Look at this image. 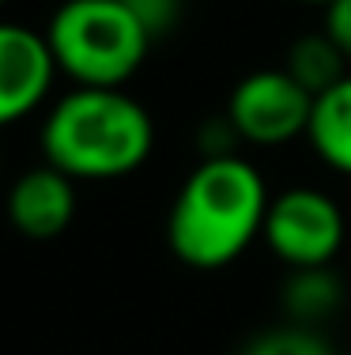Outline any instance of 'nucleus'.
<instances>
[{
	"label": "nucleus",
	"instance_id": "obj_1",
	"mask_svg": "<svg viewBox=\"0 0 351 355\" xmlns=\"http://www.w3.org/2000/svg\"><path fill=\"white\" fill-rule=\"evenodd\" d=\"M269 200L264 174L242 151L200 159L170 200L166 246L197 272L227 268L261 239Z\"/></svg>",
	"mask_w": 351,
	"mask_h": 355
},
{
	"label": "nucleus",
	"instance_id": "obj_2",
	"mask_svg": "<svg viewBox=\"0 0 351 355\" xmlns=\"http://www.w3.org/2000/svg\"><path fill=\"white\" fill-rule=\"evenodd\" d=\"M38 148L72 182H117L147 163L155 121L125 87H72L49 103Z\"/></svg>",
	"mask_w": 351,
	"mask_h": 355
},
{
	"label": "nucleus",
	"instance_id": "obj_3",
	"mask_svg": "<svg viewBox=\"0 0 351 355\" xmlns=\"http://www.w3.org/2000/svg\"><path fill=\"white\" fill-rule=\"evenodd\" d=\"M42 31L72 87H125L155 46L125 0H61Z\"/></svg>",
	"mask_w": 351,
	"mask_h": 355
},
{
	"label": "nucleus",
	"instance_id": "obj_4",
	"mask_svg": "<svg viewBox=\"0 0 351 355\" xmlns=\"http://www.w3.org/2000/svg\"><path fill=\"white\" fill-rule=\"evenodd\" d=\"M348 239V219L336 197L317 185H291L269 200L261 242L287 268H325Z\"/></svg>",
	"mask_w": 351,
	"mask_h": 355
},
{
	"label": "nucleus",
	"instance_id": "obj_5",
	"mask_svg": "<svg viewBox=\"0 0 351 355\" xmlns=\"http://www.w3.org/2000/svg\"><path fill=\"white\" fill-rule=\"evenodd\" d=\"M314 95L287 69H257L234 83L227 98V117L234 121L242 144L253 148H283L306 137Z\"/></svg>",
	"mask_w": 351,
	"mask_h": 355
},
{
	"label": "nucleus",
	"instance_id": "obj_6",
	"mask_svg": "<svg viewBox=\"0 0 351 355\" xmlns=\"http://www.w3.org/2000/svg\"><path fill=\"white\" fill-rule=\"evenodd\" d=\"M57 76L46 31L0 19V129L38 114L53 95Z\"/></svg>",
	"mask_w": 351,
	"mask_h": 355
},
{
	"label": "nucleus",
	"instance_id": "obj_7",
	"mask_svg": "<svg viewBox=\"0 0 351 355\" xmlns=\"http://www.w3.org/2000/svg\"><path fill=\"white\" fill-rule=\"evenodd\" d=\"M76 205H80L76 182L64 171L49 166L46 159L15 178L4 200L8 223L30 242L61 239L72 227V219H76Z\"/></svg>",
	"mask_w": 351,
	"mask_h": 355
},
{
	"label": "nucleus",
	"instance_id": "obj_8",
	"mask_svg": "<svg viewBox=\"0 0 351 355\" xmlns=\"http://www.w3.org/2000/svg\"><path fill=\"white\" fill-rule=\"evenodd\" d=\"M306 144L329 171L351 178V72L314 98Z\"/></svg>",
	"mask_w": 351,
	"mask_h": 355
},
{
	"label": "nucleus",
	"instance_id": "obj_9",
	"mask_svg": "<svg viewBox=\"0 0 351 355\" xmlns=\"http://www.w3.org/2000/svg\"><path fill=\"white\" fill-rule=\"evenodd\" d=\"M344 306V284L325 268H291L280 284V310L295 325H325L336 310Z\"/></svg>",
	"mask_w": 351,
	"mask_h": 355
},
{
	"label": "nucleus",
	"instance_id": "obj_10",
	"mask_svg": "<svg viewBox=\"0 0 351 355\" xmlns=\"http://www.w3.org/2000/svg\"><path fill=\"white\" fill-rule=\"evenodd\" d=\"M283 69L317 98L321 91H329L332 83L344 80V76L351 72V64L344 61V53H340L336 42L325 35V31H310V35H298L295 42H291Z\"/></svg>",
	"mask_w": 351,
	"mask_h": 355
},
{
	"label": "nucleus",
	"instance_id": "obj_11",
	"mask_svg": "<svg viewBox=\"0 0 351 355\" xmlns=\"http://www.w3.org/2000/svg\"><path fill=\"white\" fill-rule=\"evenodd\" d=\"M238 355H336V352L325 340L321 329L280 321V325H269L261 333H253L238 348Z\"/></svg>",
	"mask_w": 351,
	"mask_h": 355
},
{
	"label": "nucleus",
	"instance_id": "obj_12",
	"mask_svg": "<svg viewBox=\"0 0 351 355\" xmlns=\"http://www.w3.org/2000/svg\"><path fill=\"white\" fill-rule=\"evenodd\" d=\"M238 129H234V121L227 117V110L223 114H212L204 125L197 129V148L204 159H219V155H238Z\"/></svg>",
	"mask_w": 351,
	"mask_h": 355
},
{
	"label": "nucleus",
	"instance_id": "obj_13",
	"mask_svg": "<svg viewBox=\"0 0 351 355\" xmlns=\"http://www.w3.org/2000/svg\"><path fill=\"white\" fill-rule=\"evenodd\" d=\"M125 4L132 8V15L144 23V31L155 42L170 35L181 19V0H125Z\"/></svg>",
	"mask_w": 351,
	"mask_h": 355
},
{
	"label": "nucleus",
	"instance_id": "obj_14",
	"mask_svg": "<svg viewBox=\"0 0 351 355\" xmlns=\"http://www.w3.org/2000/svg\"><path fill=\"white\" fill-rule=\"evenodd\" d=\"M321 12H325L321 31L336 42V49L344 53V61L351 64V0H332V4L321 8Z\"/></svg>",
	"mask_w": 351,
	"mask_h": 355
},
{
	"label": "nucleus",
	"instance_id": "obj_15",
	"mask_svg": "<svg viewBox=\"0 0 351 355\" xmlns=\"http://www.w3.org/2000/svg\"><path fill=\"white\" fill-rule=\"evenodd\" d=\"M287 4H303V8H329L332 0H287Z\"/></svg>",
	"mask_w": 351,
	"mask_h": 355
},
{
	"label": "nucleus",
	"instance_id": "obj_16",
	"mask_svg": "<svg viewBox=\"0 0 351 355\" xmlns=\"http://www.w3.org/2000/svg\"><path fill=\"white\" fill-rule=\"evenodd\" d=\"M4 4H8V0H0V8H4Z\"/></svg>",
	"mask_w": 351,
	"mask_h": 355
},
{
	"label": "nucleus",
	"instance_id": "obj_17",
	"mask_svg": "<svg viewBox=\"0 0 351 355\" xmlns=\"http://www.w3.org/2000/svg\"><path fill=\"white\" fill-rule=\"evenodd\" d=\"M0 166H4V159H0Z\"/></svg>",
	"mask_w": 351,
	"mask_h": 355
}]
</instances>
